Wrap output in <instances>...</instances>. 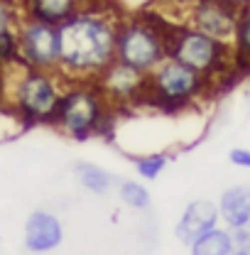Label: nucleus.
Instances as JSON below:
<instances>
[{
	"instance_id": "obj_1",
	"label": "nucleus",
	"mask_w": 250,
	"mask_h": 255,
	"mask_svg": "<svg viewBox=\"0 0 250 255\" xmlns=\"http://www.w3.org/2000/svg\"><path fill=\"white\" fill-rule=\"evenodd\" d=\"M118 22L106 12L79 10L57 27L59 66L57 71L69 81H96L116 62Z\"/></svg>"
},
{
	"instance_id": "obj_2",
	"label": "nucleus",
	"mask_w": 250,
	"mask_h": 255,
	"mask_svg": "<svg viewBox=\"0 0 250 255\" xmlns=\"http://www.w3.org/2000/svg\"><path fill=\"white\" fill-rule=\"evenodd\" d=\"M162 30L167 42V57L196 69L199 74L211 79V84H216V79H223L228 74H236L231 42H221L187 22L167 25Z\"/></svg>"
},
{
	"instance_id": "obj_3",
	"label": "nucleus",
	"mask_w": 250,
	"mask_h": 255,
	"mask_svg": "<svg viewBox=\"0 0 250 255\" xmlns=\"http://www.w3.org/2000/svg\"><path fill=\"white\" fill-rule=\"evenodd\" d=\"M15 81L7 84L2 79L5 94H10V103L17 113V118L32 126V123H52V116L59 106L62 98V74L59 71H47V69H34L25 62H15Z\"/></svg>"
},
{
	"instance_id": "obj_4",
	"label": "nucleus",
	"mask_w": 250,
	"mask_h": 255,
	"mask_svg": "<svg viewBox=\"0 0 250 255\" xmlns=\"http://www.w3.org/2000/svg\"><path fill=\"white\" fill-rule=\"evenodd\" d=\"M108 108L111 103L101 94L96 81H71V86L62 91L52 126L76 140H86L106 128Z\"/></svg>"
},
{
	"instance_id": "obj_5",
	"label": "nucleus",
	"mask_w": 250,
	"mask_h": 255,
	"mask_svg": "<svg viewBox=\"0 0 250 255\" xmlns=\"http://www.w3.org/2000/svg\"><path fill=\"white\" fill-rule=\"evenodd\" d=\"M209 86H211V79H206L204 74H199L187 64L167 57L147 74V89L142 101L155 108L179 111L206 94Z\"/></svg>"
},
{
	"instance_id": "obj_6",
	"label": "nucleus",
	"mask_w": 250,
	"mask_h": 255,
	"mask_svg": "<svg viewBox=\"0 0 250 255\" xmlns=\"http://www.w3.org/2000/svg\"><path fill=\"white\" fill-rule=\"evenodd\" d=\"M164 59H167V42L159 22H152L147 17H130L118 22L116 62L147 76Z\"/></svg>"
},
{
	"instance_id": "obj_7",
	"label": "nucleus",
	"mask_w": 250,
	"mask_h": 255,
	"mask_svg": "<svg viewBox=\"0 0 250 255\" xmlns=\"http://www.w3.org/2000/svg\"><path fill=\"white\" fill-rule=\"evenodd\" d=\"M17 52H20V62H25L27 66L57 71L59 66L57 25L22 15L17 25Z\"/></svg>"
},
{
	"instance_id": "obj_8",
	"label": "nucleus",
	"mask_w": 250,
	"mask_h": 255,
	"mask_svg": "<svg viewBox=\"0 0 250 255\" xmlns=\"http://www.w3.org/2000/svg\"><path fill=\"white\" fill-rule=\"evenodd\" d=\"M241 10L243 7L233 5L231 0H194L191 5H187V25L221 42H231Z\"/></svg>"
},
{
	"instance_id": "obj_9",
	"label": "nucleus",
	"mask_w": 250,
	"mask_h": 255,
	"mask_svg": "<svg viewBox=\"0 0 250 255\" xmlns=\"http://www.w3.org/2000/svg\"><path fill=\"white\" fill-rule=\"evenodd\" d=\"M96 86L101 89V94L106 96L111 106H130L145 98L147 76L121 62H113L96 79Z\"/></svg>"
},
{
	"instance_id": "obj_10",
	"label": "nucleus",
	"mask_w": 250,
	"mask_h": 255,
	"mask_svg": "<svg viewBox=\"0 0 250 255\" xmlns=\"http://www.w3.org/2000/svg\"><path fill=\"white\" fill-rule=\"evenodd\" d=\"M64 241V223L52 211H32L22 228V246L32 255H47L57 251Z\"/></svg>"
},
{
	"instance_id": "obj_11",
	"label": "nucleus",
	"mask_w": 250,
	"mask_h": 255,
	"mask_svg": "<svg viewBox=\"0 0 250 255\" xmlns=\"http://www.w3.org/2000/svg\"><path fill=\"white\" fill-rule=\"evenodd\" d=\"M221 221L219 216V204L211 199H194L189 201L179 216V221L174 226V236L179 243H194L199 236H204L206 231L216 228Z\"/></svg>"
},
{
	"instance_id": "obj_12",
	"label": "nucleus",
	"mask_w": 250,
	"mask_h": 255,
	"mask_svg": "<svg viewBox=\"0 0 250 255\" xmlns=\"http://www.w3.org/2000/svg\"><path fill=\"white\" fill-rule=\"evenodd\" d=\"M219 216L226 228L236 231L250 221V184H236L221 194Z\"/></svg>"
},
{
	"instance_id": "obj_13",
	"label": "nucleus",
	"mask_w": 250,
	"mask_h": 255,
	"mask_svg": "<svg viewBox=\"0 0 250 255\" xmlns=\"http://www.w3.org/2000/svg\"><path fill=\"white\" fill-rule=\"evenodd\" d=\"M22 15L49 22V25H62L71 15L81 10V0H22Z\"/></svg>"
},
{
	"instance_id": "obj_14",
	"label": "nucleus",
	"mask_w": 250,
	"mask_h": 255,
	"mask_svg": "<svg viewBox=\"0 0 250 255\" xmlns=\"http://www.w3.org/2000/svg\"><path fill=\"white\" fill-rule=\"evenodd\" d=\"M236 251V238L231 228H211L189 243V255H231Z\"/></svg>"
},
{
	"instance_id": "obj_15",
	"label": "nucleus",
	"mask_w": 250,
	"mask_h": 255,
	"mask_svg": "<svg viewBox=\"0 0 250 255\" xmlns=\"http://www.w3.org/2000/svg\"><path fill=\"white\" fill-rule=\"evenodd\" d=\"M233 49V69L236 74H250V7L241 10L238 25L231 39Z\"/></svg>"
},
{
	"instance_id": "obj_16",
	"label": "nucleus",
	"mask_w": 250,
	"mask_h": 255,
	"mask_svg": "<svg viewBox=\"0 0 250 255\" xmlns=\"http://www.w3.org/2000/svg\"><path fill=\"white\" fill-rule=\"evenodd\" d=\"M76 177H79L81 187L89 191V194H96V196L108 194L111 187H113V177L106 169L91 164V162H79L76 164Z\"/></svg>"
},
{
	"instance_id": "obj_17",
	"label": "nucleus",
	"mask_w": 250,
	"mask_h": 255,
	"mask_svg": "<svg viewBox=\"0 0 250 255\" xmlns=\"http://www.w3.org/2000/svg\"><path fill=\"white\" fill-rule=\"evenodd\" d=\"M118 196H121V201H123L125 206H130V209H135V211H147L150 204H152V196H150L147 187L140 184V182H132V179L121 182Z\"/></svg>"
},
{
	"instance_id": "obj_18",
	"label": "nucleus",
	"mask_w": 250,
	"mask_h": 255,
	"mask_svg": "<svg viewBox=\"0 0 250 255\" xmlns=\"http://www.w3.org/2000/svg\"><path fill=\"white\" fill-rule=\"evenodd\" d=\"M167 164H169V157L164 152H147V155L135 157V172H137L140 179L152 182L167 169Z\"/></svg>"
},
{
	"instance_id": "obj_19",
	"label": "nucleus",
	"mask_w": 250,
	"mask_h": 255,
	"mask_svg": "<svg viewBox=\"0 0 250 255\" xmlns=\"http://www.w3.org/2000/svg\"><path fill=\"white\" fill-rule=\"evenodd\" d=\"M20 17L22 15H17V7H15L12 0H0V34L17 30Z\"/></svg>"
},
{
	"instance_id": "obj_20",
	"label": "nucleus",
	"mask_w": 250,
	"mask_h": 255,
	"mask_svg": "<svg viewBox=\"0 0 250 255\" xmlns=\"http://www.w3.org/2000/svg\"><path fill=\"white\" fill-rule=\"evenodd\" d=\"M228 162L233 167H241V169H250V150L248 147H233L228 152Z\"/></svg>"
},
{
	"instance_id": "obj_21",
	"label": "nucleus",
	"mask_w": 250,
	"mask_h": 255,
	"mask_svg": "<svg viewBox=\"0 0 250 255\" xmlns=\"http://www.w3.org/2000/svg\"><path fill=\"white\" fill-rule=\"evenodd\" d=\"M162 2H169V5H177V7H187L194 0H162Z\"/></svg>"
},
{
	"instance_id": "obj_22",
	"label": "nucleus",
	"mask_w": 250,
	"mask_h": 255,
	"mask_svg": "<svg viewBox=\"0 0 250 255\" xmlns=\"http://www.w3.org/2000/svg\"><path fill=\"white\" fill-rule=\"evenodd\" d=\"M231 255H250V246H236V251Z\"/></svg>"
},
{
	"instance_id": "obj_23",
	"label": "nucleus",
	"mask_w": 250,
	"mask_h": 255,
	"mask_svg": "<svg viewBox=\"0 0 250 255\" xmlns=\"http://www.w3.org/2000/svg\"><path fill=\"white\" fill-rule=\"evenodd\" d=\"M233 5H238V7H250V0H231Z\"/></svg>"
},
{
	"instance_id": "obj_24",
	"label": "nucleus",
	"mask_w": 250,
	"mask_h": 255,
	"mask_svg": "<svg viewBox=\"0 0 250 255\" xmlns=\"http://www.w3.org/2000/svg\"><path fill=\"white\" fill-rule=\"evenodd\" d=\"M5 94V89H2V66H0V96Z\"/></svg>"
}]
</instances>
